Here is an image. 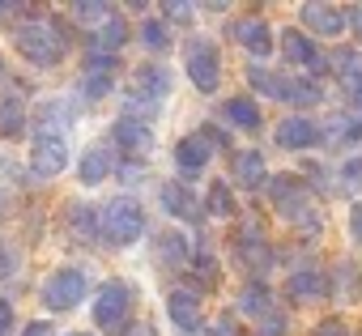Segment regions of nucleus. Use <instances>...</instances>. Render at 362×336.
Returning a JSON list of instances; mask_svg holds the SVG:
<instances>
[{
	"instance_id": "f257e3e1",
	"label": "nucleus",
	"mask_w": 362,
	"mask_h": 336,
	"mask_svg": "<svg viewBox=\"0 0 362 336\" xmlns=\"http://www.w3.org/2000/svg\"><path fill=\"white\" fill-rule=\"evenodd\" d=\"M269 200H273V209H277L281 217H290L294 230H303V234H320L324 213L315 209L311 188H307L298 175H273V179H269Z\"/></svg>"
},
{
	"instance_id": "f03ea898",
	"label": "nucleus",
	"mask_w": 362,
	"mask_h": 336,
	"mask_svg": "<svg viewBox=\"0 0 362 336\" xmlns=\"http://www.w3.org/2000/svg\"><path fill=\"white\" fill-rule=\"evenodd\" d=\"M13 43H18V52H22L26 60H35V64H60L64 52H69V35L60 30L56 18H35V22L18 26V30H13Z\"/></svg>"
},
{
	"instance_id": "7ed1b4c3",
	"label": "nucleus",
	"mask_w": 362,
	"mask_h": 336,
	"mask_svg": "<svg viewBox=\"0 0 362 336\" xmlns=\"http://www.w3.org/2000/svg\"><path fill=\"white\" fill-rule=\"evenodd\" d=\"M103 234L115 243V247H128V243H136L141 234H145V213H141V205L132 200V196H115L107 209H103Z\"/></svg>"
},
{
	"instance_id": "20e7f679",
	"label": "nucleus",
	"mask_w": 362,
	"mask_h": 336,
	"mask_svg": "<svg viewBox=\"0 0 362 336\" xmlns=\"http://www.w3.org/2000/svg\"><path fill=\"white\" fill-rule=\"evenodd\" d=\"M43 306L47 311H73L81 298H86V277L77 272V268H60V272H52L47 281H43Z\"/></svg>"
},
{
	"instance_id": "39448f33",
	"label": "nucleus",
	"mask_w": 362,
	"mask_h": 336,
	"mask_svg": "<svg viewBox=\"0 0 362 336\" xmlns=\"http://www.w3.org/2000/svg\"><path fill=\"white\" fill-rule=\"evenodd\" d=\"M188 77H192V85L205 90V94L218 90V81H222V60H218V47H214V43H205V39H192V43H188Z\"/></svg>"
},
{
	"instance_id": "423d86ee",
	"label": "nucleus",
	"mask_w": 362,
	"mask_h": 336,
	"mask_svg": "<svg viewBox=\"0 0 362 336\" xmlns=\"http://www.w3.org/2000/svg\"><path fill=\"white\" fill-rule=\"evenodd\" d=\"M128 306H132V289L124 281H107L98 302H94V323L103 332H119V323L128 319Z\"/></svg>"
},
{
	"instance_id": "0eeeda50",
	"label": "nucleus",
	"mask_w": 362,
	"mask_h": 336,
	"mask_svg": "<svg viewBox=\"0 0 362 336\" xmlns=\"http://www.w3.org/2000/svg\"><path fill=\"white\" fill-rule=\"evenodd\" d=\"M30 166H35V175L56 179L64 166H69V145H64V136H39V140H35V153H30Z\"/></svg>"
},
{
	"instance_id": "6e6552de",
	"label": "nucleus",
	"mask_w": 362,
	"mask_h": 336,
	"mask_svg": "<svg viewBox=\"0 0 362 336\" xmlns=\"http://www.w3.org/2000/svg\"><path fill=\"white\" fill-rule=\"evenodd\" d=\"M209 157H214V145H209L205 132H192V136H184V140L175 145V162H179V171H184V175H201L205 166H209Z\"/></svg>"
},
{
	"instance_id": "1a4fd4ad",
	"label": "nucleus",
	"mask_w": 362,
	"mask_h": 336,
	"mask_svg": "<svg viewBox=\"0 0 362 336\" xmlns=\"http://www.w3.org/2000/svg\"><path fill=\"white\" fill-rule=\"evenodd\" d=\"M281 56H286L290 64L311 68V73H324V68H328L324 52H315V43H311V39H303V30H286V35H281Z\"/></svg>"
},
{
	"instance_id": "9d476101",
	"label": "nucleus",
	"mask_w": 362,
	"mask_h": 336,
	"mask_svg": "<svg viewBox=\"0 0 362 336\" xmlns=\"http://www.w3.org/2000/svg\"><path fill=\"white\" fill-rule=\"evenodd\" d=\"M166 311H170V323H175V328H184V332L201 328V294H192V289H184V285L166 294Z\"/></svg>"
},
{
	"instance_id": "9b49d317",
	"label": "nucleus",
	"mask_w": 362,
	"mask_h": 336,
	"mask_svg": "<svg viewBox=\"0 0 362 336\" xmlns=\"http://www.w3.org/2000/svg\"><path fill=\"white\" fill-rule=\"evenodd\" d=\"M315 140H320V128L311 119H303V115H290V119L277 124V145L281 149H307Z\"/></svg>"
},
{
	"instance_id": "f8f14e48",
	"label": "nucleus",
	"mask_w": 362,
	"mask_h": 336,
	"mask_svg": "<svg viewBox=\"0 0 362 336\" xmlns=\"http://www.w3.org/2000/svg\"><path fill=\"white\" fill-rule=\"evenodd\" d=\"M162 209L170 217H184V222H197L201 217V200L184 184H162Z\"/></svg>"
},
{
	"instance_id": "ddd939ff",
	"label": "nucleus",
	"mask_w": 362,
	"mask_h": 336,
	"mask_svg": "<svg viewBox=\"0 0 362 336\" xmlns=\"http://www.w3.org/2000/svg\"><path fill=\"white\" fill-rule=\"evenodd\" d=\"M235 39H239L252 56H269V52H273L269 22H260V18H243V22H235Z\"/></svg>"
},
{
	"instance_id": "4468645a",
	"label": "nucleus",
	"mask_w": 362,
	"mask_h": 336,
	"mask_svg": "<svg viewBox=\"0 0 362 336\" xmlns=\"http://www.w3.org/2000/svg\"><path fill=\"white\" fill-rule=\"evenodd\" d=\"M303 22H307V30H315V35H341V30L349 26L345 13L332 9V5H303Z\"/></svg>"
},
{
	"instance_id": "2eb2a0df",
	"label": "nucleus",
	"mask_w": 362,
	"mask_h": 336,
	"mask_svg": "<svg viewBox=\"0 0 362 336\" xmlns=\"http://www.w3.org/2000/svg\"><path fill=\"white\" fill-rule=\"evenodd\" d=\"M115 145H119V149H128V153H145V149L153 145V132H149L141 119L124 115V119H115Z\"/></svg>"
},
{
	"instance_id": "dca6fc26",
	"label": "nucleus",
	"mask_w": 362,
	"mask_h": 336,
	"mask_svg": "<svg viewBox=\"0 0 362 336\" xmlns=\"http://www.w3.org/2000/svg\"><path fill=\"white\" fill-rule=\"evenodd\" d=\"M115 171V157H111V149L107 145H90L86 149V157H81V184H103L107 175Z\"/></svg>"
},
{
	"instance_id": "f3484780",
	"label": "nucleus",
	"mask_w": 362,
	"mask_h": 336,
	"mask_svg": "<svg viewBox=\"0 0 362 336\" xmlns=\"http://www.w3.org/2000/svg\"><path fill=\"white\" fill-rule=\"evenodd\" d=\"M132 90H136L141 98H149V102H153V98H162V94L170 90V73H166L162 64H141V68H136V77H132Z\"/></svg>"
},
{
	"instance_id": "a211bd4d",
	"label": "nucleus",
	"mask_w": 362,
	"mask_h": 336,
	"mask_svg": "<svg viewBox=\"0 0 362 336\" xmlns=\"http://www.w3.org/2000/svg\"><path fill=\"white\" fill-rule=\"evenodd\" d=\"M26 132V107L18 94H0V136H22Z\"/></svg>"
},
{
	"instance_id": "6ab92c4d",
	"label": "nucleus",
	"mask_w": 362,
	"mask_h": 336,
	"mask_svg": "<svg viewBox=\"0 0 362 336\" xmlns=\"http://www.w3.org/2000/svg\"><path fill=\"white\" fill-rule=\"evenodd\" d=\"M239 260H243V264H247V268H252L256 277L273 268V251H269V247L260 243V234H256V230H247V239L239 243Z\"/></svg>"
},
{
	"instance_id": "aec40b11",
	"label": "nucleus",
	"mask_w": 362,
	"mask_h": 336,
	"mask_svg": "<svg viewBox=\"0 0 362 336\" xmlns=\"http://www.w3.org/2000/svg\"><path fill=\"white\" fill-rule=\"evenodd\" d=\"M286 294H290V302H311V298H324V277H320L315 268L294 272V277L286 281Z\"/></svg>"
},
{
	"instance_id": "412c9836",
	"label": "nucleus",
	"mask_w": 362,
	"mask_h": 336,
	"mask_svg": "<svg viewBox=\"0 0 362 336\" xmlns=\"http://www.w3.org/2000/svg\"><path fill=\"white\" fill-rule=\"evenodd\" d=\"M235 179H239V188H260L264 184V157L256 149L235 157Z\"/></svg>"
},
{
	"instance_id": "4be33fe9",
	"label": "nucleus",
	"mask_w": 362,
	"mask_h": 336,
	"mask_svg": "<svg viewBox=\"0 0 362 336\" xmlns=\"http://www.w3.org/2000/svg\"><path fill=\"white\" fill-rule=\"evenodd\" d=\"M226 119H230L235 128H243V132H256V128H260V107H256L252 98H230V102H226Z\"/></svg>"
},
{
	"instance_id": "5701e85b",
	"label": "nucleus",
	"mask_w": 362,
	"mask_h": 336,
	"mask_svg": "<svg viewBox=\"0 0 362 336\" xmlns=\"http://www.w3.org/2000/svg\"><path fill=\"white\" fill-rule=\"evenodd\" d=\"M328 68L341 73V77L354 85V81H362V52H358V47H337L332 60H328Z\"/></svg>"
},
{
	"instance_id": "b1692460",
	"label": "nucleus",
	"mask_w": 362,
	"mask_h": 336,
	"mask_svg": "<svg viewBox=\"0 0 362 336\" xmlns=\"http://www.w3.org/2000/svg\"><path fill=\"white\" fill-rule=\"evenodd\" d=\"M239 311H243V315H269V311H273V294H269L260 281H252V285L239 294Z\"/></svg>"
},
{
	"instance_id": "393cba45",
	"label": "nucleus",
	"mask_w": 362,
	"mask_h": 336,
	"mask_svg": "<svg viewBox=\"0 0 362 336\" xmlns=\"http://www.w3.org/2000/svg\"><path fill=\"white\" fill-rule=\"evenodd\" d=\"M69 230H73L77 239H94V234H98L94 209H90V205H69Z\"/></svg>"
},
{
	"instance_id": "a878e982",
	"label": "nucleus",
	"mask_w": 362,
	"mask_h": 336,
	"mask_svg": "<svg viewBox=\"0 0 362 336\" xmlns=\"http://www.w3.org/2000/svg\"><path fill=\"white\" fill-rule=\"evenodd\" d=\"M64 124H69V107L64 102H43L39 107V128H43V136H60L64 132Z\"/></svg>"
},
{
	"instance_id": "bb28decb",
	"label": "nucleus",
	"mask_w": 362,
	"mask_h": 336,
	"mask_svg": "<svg viewBox=\"0 0 362 336\" xmlns=\"http://www.w3.org/2000/svg\"><path fill=\"white\" fill-rule=\"evenodd\" d=\"M158 256H162V264L179 268V264H188V243L179 239V234H162L158 239Z\"/></svg>"
},
{
	"instance_id": "cd10ccee",
	"label": "nucleus",
	"mask_w": 362,
	"mask_h": 336,
	"mask_svg": "<svg viewBox=\"0 0 362 336\" xmlns=\"http://www.w3.org/2000/svg\"><path fill=\"white\" fill-rule=\"evenodd\" d=\"M73 13H77V22H81V26H90V30H98V26H107V22H111V9H107V5H98V0H81Z\"/></svg>"
},
{
	"instance_id": "c85d7f7f",
	"label": "nucleus",
	"mask_w": 362,
	"mask_h": 336,
	"mask_svg": "<svg viewBox=\"0 0 362 336\" xmlns=\"http://www.w3.org/2000/svg\"><path fill=\"white\" fill-rule=\"evenodd\" d=\"M247 81L260 90V94H269V98H281L286 94V77H277V73H264V68H252L247 73Z\"/></svg>"
},
{
	"instance_id": "c756f323",
	"label": "nucleus",
	"mask_w": 362,
	"mask_h": 336,
	"mask_svg": "<svg viewBox=\"0 0 362 336\" xmlns=\"http://www.w3.org/2000/svg\"><path fill=\"white\" fill-rule=\"evenodd\" d=\"M286 102H298V107H311V102H320V85L315 81H286V94H281Z\"/></svg>"
},
{
	"instance_id": "7c9ffc66",
	"label": "nucleus",
	"mask_w": 362,
	"mask_h": 336,
	"mask_svg": "<svg viewBox=\"0 0 362 336\" xmlns=\"http://www.w3.org/2000/svg\"><path fill=\"white\" fill-rule=\"evenodd\" d=\"M124 39H128V26L119 22V18H111L107 26H98V52H115V47H124Z\"/></svg>"
},
{
	"instance_id": "2f4dec72",
	"label": "nucleus",
	"mask_w": 362,
	"mask_h": 336,
	"mask_svg": "<svg viewBox=\"0 0 362 336\" xmlns=\"http://www.w3.org/2000/svg\"><path fill=\"white\" fill-rule=\"evenodd\" d=\"M209 213H218V217H230L235 213V196H230L226 184H214L209 188Z\"/></svg>"
},
{
	"instance_id": "473e14b6",
	"label": "nucleus",
	"mask_w": 362,
	"mask_h": 336,
	"mask_svg": "<svg viewBox=\"0 0 362 336\" xmlns=\"http://www.w3.org/2000/svg\"><path fill=\"white\" fill-rule=\"evenodd\" d=\"M141 39H145L149 52H166V47H170V35H166L162 22H145V26H141Z\"/></svg>"
},
{
	"instance_id": "72a5a7b5",
	"label": "nucleus",
	"mask_w": 362,
	"mask_h": 336,
	"mask_svg": "<svg viewBox=\"0 0 362 336\" xmlns=\"http://www.w3.org/2000/svg\"><path fill=\"white\" fill-rule=\"evenodd\" d=\"M107 90H111V77H107V73H81V98L94 102V98H103Z\"/></svg>"
},
{
	"instance_id": "f704fd0d",
	"label": "nucleus",
	"mask_w": 362,
	"mask_h": 336,
	"mask_svg": "<svg viewBox=\"0 0 362 336\" xmlns=\"http://www.w3.org/2000/svg\"><path fill=\"white\" fill-rule=\"evenodd\" d=\"M341 285H345V294H341V298H349V302H354V298H358V268H354L349 260L337 268V289H341Z\"/></svg>"
},
{
	"instance_id": "c9c22d12",
	"label": "nucleus",
	"mask_w": 362,
	"mask_h": 336,
	"mask_svg": "<svg viewBox=\"0 0 362 336\" xmlns=\"http://www.w3.org/2000/svg\"><path fill=\"white\" fill-rule=\"evenodd\" d=\"M162 13L170 22H192V5H184V0H170V5H162Z\"/></svg>"
},
{
	"instance_id": "e433bc0d",
	"label": "nucleus",
	"mask_w": 362,
	"mask_h": 336,
	"mask_svg": "<svg viewBox=\"0 0 362 336\" xmlns=\"http://www.w3.org/2000/svg\"><path fill=\"white\" fill-rule=\"evenodd\" d=\"M256 336H286V319H281V315H264Z\"/></svg>"
},
{
	"instance_id": "4c0bfd02",
	"label": "nucleus",
	"mask_w": 362,
	"mask_h": 336,
	"mask_svg": "<svg viewBox=\"0 0 362 336\" xmlns=\"http://www.w3.org/2000/svg\"><path fill=\"white\" fill-rule=\"evenodd\" d=\"M311 336H349V328H345V323H341V319H320V323H315V332H311Z\"/></svg>"
},
{
	"instance_id": "58836bf2",
	"label": "nucleus",
	"mask_w": 362,
	"mask_h": 336,
	"mask_svg": "<svg viewBox=\"0 0 362 336\" xmlns=\"http://www.w3.org/2000/svg\"><path fill=\"white\" fill-rule=\"evenodd\" d=\"M18 272V260H13V247L9 243H0V281L5 277H13Z\"/></svg>"
},
{
	"instance_id": "ea45409f",
	"label": "nucleus",
	"mask_w": 362,
	"mask_h": 336,
	"mask_svg": "<svg viewBox=\"0 0 362 336\" xmlns=\"http://www.w3.org/2000/svg\"><path fill=\"white\" fill-rule=\"evenodd\" d=\"M341 175H345L349 184H358V179H362V157H349V162H345V171H341Z\"/></svg>"
},
{
	"instance_id": "a19ab883",
	"label": "nucleus",
	"mask_w": 362,
	"mask_h": 336,
	"mask_svg": "<svg viewBox=\"0 0 362 336\" xmlns=\"http://www.w3.org/2000/svg\"><path fill=\"white\" fill-rule=\"evenodd\" d=\"M9 328H13V306H9L5 298H0V336H5Z\"/></svg>"
},
{
	"instance_id": "79ce46f5",
	"label": "nucleus",
	"mask_w": 362,
	"mask_h": 336,
	"mask_svg": "<svg viewBox=\"0 0 362 336\" xmlns=\"http://www.w3.org/2000/svg\"><path fill=\"white\" fill-rule=\"evenodd\" d=\"M349 230H354V239L362 243V205H354V209H349Z\"/></svg>"
},
{
	"instance_id": "37998d69",
	"label": "nucleus",
	"mask_w": 362,
	"mask_h": 336,
	"mask_svg": "<svg viewBox=\"0 0 362 336\" xmlns=\"http://www.w3.org/2000/svg\"><path fill=\"white\" fill-rule=\"evenodd\" d=\"M26 336H52V323H30Z\"/></svg>"
},
{
	"instance_id": "c03bdc74",
	"label": "nucleus",
	"mask_w": 362,
	"mask_h": 336,
	"mask_svg": "<svg viewBox=\"0 0 362 336\" xmlns=\"http://www.w3.org/2000/svg\"><path fill=\"white\" fill-rule=\"evenodd\" d=\"M345 22H354V26L362 30V5H358V9H349V13H345Z\"/></svg>"
},
{
	"instance_id": "a18cd8bd",
	"label": "nucleus",
	"mask_w": 362,
	"mask_h": 336,
	"mask_svg": "<svg viewBox=\"0 0 362 336\" xmlns=\"http://www.w3.org/2000/svg\"><path fill=\"white\" fill-rule=\"evenodd\" d=\"M349 98H354V107L362 111V81H354V90H349Z\"/></svg>"
},
{
	"instance_id": "49530a36",
	"label": "nucleus",
	"mask_w": 362,
	"mask_h": 336,
	"mask_svg": "<svg viewBox=\"0 0 362 336\" xmlns=\"http://www.w3.org/2000/svg\"><path fill=\"white\" fill-rule=\"evenodd\" d=\"M188 336H218V332H209V328H192Z\"/></svg>"
},
{
	"instance_id": "de8ad7c7",
	"label": "nucleus",
	"mask_w": 362,
	"mask_h": 336,
	"mask_svg": "<svg viewBox=\"0 0 362 336\" xmlns=\"http://www.w3.org/2000/svg\"><path fill=\"white\" fill-rule=\"evenodd\" d=\"M5 209H9V200H5V192H0V213H5Z\"/></svg>"
},
{
	"instance_id": "09e8293b",
	"label": "nucleus",
	"mask_w": 362,
	"mask_h": 336,
	"mask_svg": "<svg viewBox=\"0 0 362 336\" xmlns=\"http://www.w3.org/2000/svg\"><path fill=\"white\" fill-rule=\"evenodd\" d=\"M0 77H5V64H0Z\"/></svg>"
},
{
	"instance_id": "8fccbe9b",
	"label": "nucleus",
	"mask_w": 362,
	"mask_h": 336,
	"mask_svg": "<svg viewBox=\"0 0 362 336\" xmlns=\"http://www.w3.org/2000/svg\"><path fill=\"white\" fill-rule=\"evenodd\" d=\"M73 336H86V332H73Z\"/></svg>"
}]
</instances>
